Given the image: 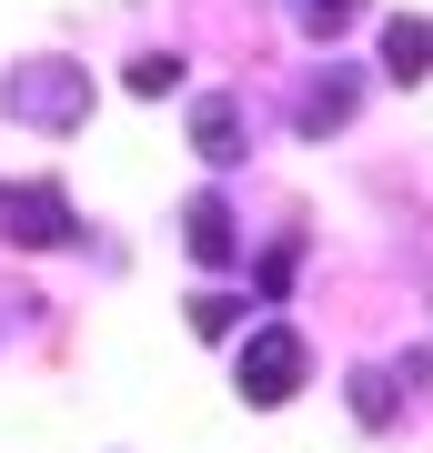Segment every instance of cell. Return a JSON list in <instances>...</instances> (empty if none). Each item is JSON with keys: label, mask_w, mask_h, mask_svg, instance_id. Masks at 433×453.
<instances>
[{"label": "cell", "mask_w": 433, "mask_h": 453, "mask_svg": "<svg viewBox=\"0 0 433 453\" xmlns=\"http://www.w3.org/2000/svg\"><path fill=\"white\" fill-rule=\"evenodd\" d=\"M0 232H11V242L20 252H61L71 242V192H61V181H20V192H0Z\"/></svg>", "instance_id": "3957f363"}, {"label": "cell", "mask_w": 433, "mask_h": 453, "mask_svg": "<svg viewBox=\"0 0 433 453\" xmlns=\"http://www.w3.org/2000/svg\"><path fill=\"white\" fill-rule=\"evenodd\" d=\"M353 101H363L353 71H322V81H303V101H292V131H313V142H322V131L353 121Z\"/></svg>", "instance_id": "5b68a950"}, {"label": "cell", "mask_w": 433, "mask_h": 453, "mask_svg": "<svg viewBox=\"0 0 433 453\" xmlns=\"http://www.w3.org/2000/svg\"><path fill=\"white\" fill-rule=\"evenodd\" d=\"M353 413L373 423V434H383V423L403 413V383H393V372H353Z\"/></svg>", "instance_id": "9c48e42d"}, {"label": "cell", "mask_w": 433, "mask_h": 453, "mask_svg": "<svg viewBox=\"0 0 433 453\" xmlns=\"http://www.w3.org/2000/svg\"><path fill=\"white\" fill-rule=\"evenodd\" d=\"M121 81H131V91H142V101H161V91H172V81H182V61H172V50H142V61H131V71H121Z\"/></svg>", "instance_id": "8fae6325"}, {"label": "cell", "mask_w": 433, "mask_h": 453, "mask_svg": "<svg viewBox=\"0 0 433 453\" xmlns=\"http://www.w3.org/2000/svg\"><path fill=\"white\" fill-rule=\"evenodd\" d=\"M192 333L202 342H232L242 333V303H232V292H202V303H192Z\"/></svg>", "instance_id": "30bf717a"}, {"label": "cell", "mask_w": 433, "mask_h": 453, "mask_svg": "<svg viewBox=\"0 0 433 453\" xmlns=\"http://www.w3.org/2000/svg\"><path fill=\"white\" fill-rule=\"evenodd\" d=\"M192 151H202L212 172L242 162V111H232V101H202V111H192Z\"/></svg>", "instance_id": "8992f818"}, {"label": "cell", "mask_w": 433, "mask_h": 453, "mask_svg": "<svg viewBox=\"0 0 433 453\" xmlns=\"http://www.w3.org/2000/svg\"><path fill=\"white\" fill-rule=\"evenodd\" d=\"M0 121H20V131H81L91 121V71L81 61H20L11 81H0Z\"/></svg>", "instance_id": "6da1fadb"}, {"label": "cell", "mask_w": 433, "mask_h": 453, "mask_svg": "<svg viewBox=\"0 0 433 453\" xmlns=\"http://www.w3.org/2000/svg\"><path fill=\"white\" fill-rule=\"evenodd\" d=\"M383 71H393V81H423V71H433V20H414V11L393 20V31H383Z\"/></svg>", "instance_id": "52a82bcc"}, {"label": "cell", "mask_w": 433, "mask_h": 453, "mask_svg": "<svg viewBox=\"0 0 433 453\" xmlns=\"http://www.w3.org/2000/svg\"><path fill=\"white\" fill-rule=\"evenodd\" d=\"M282 11H292V31H313V41H343V31L363 20V0H282Z\"/></svg>", "instance_id": "ba28073f"}, {"label": "cell", "mask_w": 433, "mask_h": 453, "mask_svg": "<svg viewBox=\"0 0 433 453\" xmlns=\"http://www.w3.org/2000/svg\"><path fill=\"white\" fill-rule=\"evenodd\" d=\"M303 372H313V353H303V333L292 323H262L252 342H242V403H292V393H303Z\"/></svg>", "instance_id": "7a4b0ae2"}, {"label": "cell", "mask_w": 433, "mask_h": 453, "mask_svg": "<svg viewBox=\"0 0 433 453\" xmlns=\"http://www.w3.org/2000/svg\"><path fill=\"white\" fill-rule=\"evenodd\" d=\"M182 242H192V262H202V273L242 262V222H232V202H222V192H202L192 211H182Z\"/></svg>", "instance_id": "277c9868"}]
</instances>
